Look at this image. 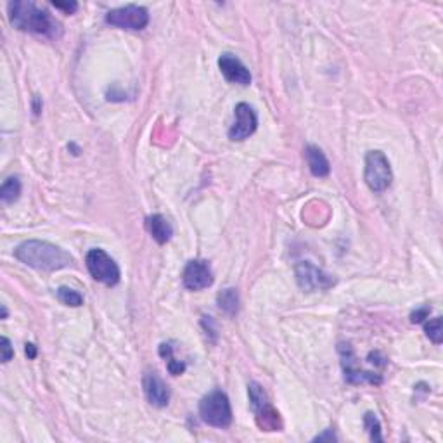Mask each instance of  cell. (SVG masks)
I'll use <instances>...</instances> for the list:
<instances>
[{"instance_id":"1","label":"cell","mask_w":443,"mask_h":443,"mask_svg":"<svg viewBox=\"0 0 443 443\" xmlns=\"http://www.w3.org/2000/svg\"><path fill=\"white\" fill-rule=\"evenodd\" d=\"M14 257L21 264L42 272H56L73 265V257L58 244L49 241L28 239L14 250Z\"/></svg>"},{"instance_id":"2","label":"cell","mask_w":443,"mask_h":443,"mask_svg":"<svg viewBox=\"0 0 443 443\" xmlns=\"http://www.w3.org/2000/svg\"><path fill=\"white\" fill-rule=\"evenodd\" d=\"M9 10V21L14 28L21 31H30L45 38H59L63 30L61 24L51 16L45 9H38L33 2H10L7 6Z\"/></svg>"},{"instance_id":"3","label":"cell","mask_w":443,"mask_h":443,"mask_svg":"<svg viewBox=\"0 0 443 443\" xmlns=\"http://www.w3.org/2000/svg\"><path fill=\"white\" fill-rule=\"evenodd\" d=\"M200 416L203 423L214 428H227L232 423V409L229 396L220 389L208 393L200 402Z\"/></svg>"},{"instance_id":"4","label":"cell","mask_w":443,"mask_h":443,"mask_svg":"<svg viewBox=\"0 0 443 443\" xmlns=\"http://www.w3.org/2000/svg\"><path fill=\"white\" fill-rule=\"evenodd\" d=\"M364 180L372 193H385L393 180L392 165L385 152L369 151L366 156V170H364Z\"/></svg>"},{"instance_id":"5","label":"cell","mask_w":443,"mask_h":443,"mask_svg":"<svg viewBox=\"0 0 443 443\" xmlns=\"http://www.w3.org/2000/svg\"><path fill=\"white\" fill-rule=\"evenodd\" d=\"M85 264H87L88 272L92 277L97 282H102L106 286H116L122 277L118 264L106 253L101 248H94L85 257Z\"/></svg>"},{"instance_id":"6","label":"cell","mask_w":443,"mask_h":443,"mask_svg":"<svg viewBox=\"0 0 443 443\" xmlns=\"http://www.w3.org/2000/svg\"><path fill=\"white\" fill-rule=\"evenodd\" d=\"M106 23L111 24V26L122 28V30L140 31L149 24V13L146 7L130 3V6L109 10L106 14Z\"/></svg>"},{"instance_id":"7","label":"cell","mask_w":443,"mask_h":443,"mask_svg":"<svg viewBox=\"0 0 443 443\" xmlns=\"http://www.w3.org/2000/svg\"><path fill=\"white\" fill-rule=\"evenodd\" d=\"M295 275L298 286L308 293L325 291V289L332 288L336 282L335 279H332V275L325 274L324 271L315 267L310 261H300L295 267Z\"/></svg>"},{"instance_id":"8","label":"cell","mask_w":443,"mask_h":443,"mask_svg":"<svg viewBox=\"0 0 443 443\" xmlns=\"http://www.w3.org/2000/svg\"><path fill=\"white\" fill-rule=\"evenodd\" d=\"M234 123L229 129V139L234 143H241V140H246L248 137L253 136L257 132L258 127V116L255 113V109L251 108L246 102H239V104L234 108Z\"/></svg>"},{"instance_id":"9","label":"cell","mask_w":443,"mask_h":443,"mask_svg":"<svg viewBox=\"0 0 443 443\" xmlns=\"http://www.w3.org/2000/svg\"><path fill=\"white\" fill-rule=\"evenodd\" d=\"M339 355H341L343 372H345V379L350 385H364V382H371V385H381L382 378L376 372L362 371L357 367L355 355H353L352 348L348 345H339Z\"/></svg>"},{"instance_id":"10","label":"cell","mask_w":443,"mask_h":443,"mask_svg":"<svg viewBox=\"0 0 443 443\" xmlns=\"http://www.w3.org/2000/svg\"><path fill=\"white\" fill-rule=\"evenodd\" d=\"M182 282L189 291H201L214 284V272L204 260H191L182 272Z\"/></svg>"},{"instance_id":"11","label":"cell","mask_w":443,"mask_h":443,"mask_svg":"<svg viewBox=\"0 0 443 443\" xmlns=\"http://www.w3.org/2000/svg\"><path fill=\"white\" fill-rule=\"evenodd\" d=\"M218 68H220L223 78H225L227 81H230V83H237L246 87V85H250L251 80H253L250 70L243 65V61H241L239 58H236L234 54H229V52H225V54H222L220 58H218Z\"/></svg>"},{"instance_id":"12","label":"cell","mask_w":443,"mask_h":443,"mask_svg":"<svg viewBox=\"0 0 443 443\" xmlns=\"http://www.w3.org/2000/svg\"><path fill=\"white\" fill-rule=\"evenodd\" d=\"M143 388L144 395H146L147 402L154 407H166L170 402V389L165 385L161 378L156 372H146L143 378Z\"/></svg>"},{"instance_id":"13","label":"cell","mask_w":443,"mask_h":443,"mask_svg":"<svg viewBox=\"0 0 443 443\" xmlns=\"http://www.w3.org/2000/svg\"><path fill=\"white\" fill-rule=\"evenodd\" d=\"M305 158H307V165L312 175L319 177V179L329 175L331 165H329L328 158H325V154L322 152L321 147L314 146V144H308V146L305 147Z\"/></svg>"},{"instance_id":"14","label":"cell","mask_w":443,"mask_h":443,"mask_svg":"<svg viewBox=\"0 0 443 443\" xmlns=\"http://www.w3.org/2000/svg\"><path fill=\"white\" fill-rule=\"evenodd\" d=\"M146 227L151 234L152 239L158 244H166L173 236V227L170 225V222L166 220L163 215L154 214L151 217L146 218Z\"/></svg>"},{"instance_id":"15","label":"cell","mask_w":443,"mask_h":443,"mask_svg":"<svg viewBox=\"0 0 443 443\" xmlns=\"http://www.w3.org/2000/svg\"><path fill=\"white\" fill-rule=\"evenodd\" d=\"M257 414V423L261 430L265 431H279L281 430V417L279 412L271 405V402L265 403L264 407L255 410Z\"/></svg>"},{"instance_id":"16","label":"cell","mask_w":443,"mask_h":443,"mask_svg":"<svg viewBox=\"0 0 443 443\" xmlns=\"http://www.w3.org/2000/svg\"><path fill=\"white\" fill-rule=\"evenodd\" d=\"M217 303L220 307V310L227 315H236L239 310V295H237V289L227 288L222 293H218Z\"/></svg>"},{"instance_id":"17","label":"cell","mask_w":443,"mask_h":443,"mask_svg":"<svg viewBox=\"0 0 443 443\" xmlns=\"http://www.w3.org/2000/svg\"><path fill=\"white\" fill-rule=\"evenodd\" d=\"M21 196V182L17 177H9L3 180L2 187H0V200L6 204H13L14 201L19 200Z\"/></svg>"},{"instance_id":"18","label":"cell","mask_w":443,"mask_h":443,"mask_svg":"<svg viewBox=\"0 0 443 443\" xmlns=\"http://www.w3.org/2000/svg\"><path fill=\"white\" fill-rule=\"evenodd\" d=\"M159 355H161L163 359H166V369H168L172 376H179L186 371V364L173 359V348L170 343H163V345L159 346Z\"/></svg>"},{"instance_id":"19","label":"cell","mask_w":443,"mask_h":443,"mask_svg":"<svg viewBox=\"0 0 443 443\" xmlns=\"http://www.w3.org/2000/svg\"><path fill=\"white\" fill-rule=\"evenodd\" d=\"M56 295H58V300L66 307H80V305H83V296L72 288H66V286H61Z\"/></svg>"},{"instance_id":"20","label":"cell","mask_w":443,"mask_h":443,"mask_svg":"<svg viewBox=\"0 0 443 443\" xmlns=\"http://www.w3.org/2000/svg\"><path fill=\"white\" fill-rule=\"evenodd\" d=\"M424 331H426V336L435 343V345H440L443 339V321L442 317L431 319L424 324Z\"/></svg>"},{"instance_id":"21","label":"cell","mask_w":443,"mask_h":443,"mask_svg":"<svg viewBox=\"0 0 443 443\" xmlns=\"http://www.w3.org/2000/svg\"><path fill=\"white\" fill-rule=\"evenodd\" d=\"M364 426H366V430L369 431V437L372 442H382L381 424H379V419L376 417V414L367 412L366 416H364Z\"/></svg>"},{"instance_id":"22","label":"cell","mask_w":443,"mask_h":443,"mask_svg":"<svg viewBox=\"0 0 443 443\" xmlns=\"http://www.w3.org/2000/svg\"><path fill=\"white\" fill-rule=\"evenodd\" d=\"M14 357V348L10 345V339L3 336L2 341H0V359H2L3 364H7L9 360H13Z\"/></svg>"},{"instance_id":"23","label":"cell","mask_w":443,"mask_h":443,"mask_svg":"<svg viewBox=\"0 0 443 443\" xmlns=\"http://www.w3.org/2000/svg\"><path fill=\"white\" fill-rule=\"evenodd\" d=\"M430 314H431L430 307H421L410 314V321H412L414 324H421V322H424L428 317H430Z\"/></svg>"},{"instance_id":"24","label":"cell","mask_w":443,"mask_h":443,"mask_svg":"<svg viewBox=\"0 0 443 443\" xmlns=\"http://www.w3.org/2000/svg\"><path fill=\"white\" fill-rule=\"evenodd\" d=\"M52 6H54L56 9H61V10H65V13H68V14L76 13V9H78V3L76 2H52Z\"/></svg>"},{"instance_id":"25","label":"cell","mask_w":443,"mask_h":443,"mask_svg":"<svg viewBox=\"0 0 443 443\" xmlns=\"http://www.w3.org/2000/svg\"><path fill=\"white\" fill-rule=\"evenodd\" d=\"M24 352H26L28 359H35V357H37V346H35L33 343H26V345H24Z\"/></svg>"},{"instance_id":"26","label":"cell","mask_w":443,"mask_h":443,"mask_svg":"<svg viewBox=\"0 0 443 443\" xmlns=\"http://www.w3.org/2000/svg\"><path fill=\"white\" fill-rule=\"evenodd\" d=\"M315 440H317V442H321V440H336V437H335V433H332V430H328L324 435H321V437L315 438Z\"/></svg>"},{"instance_id":"27","label":"cell","mask_w":443,"mask_h":443,"mask_svg":"<svg viewBox=\"0 0 443 443\" xmlns=\"http://www.w3.org/2000/svg\"><path fill=\"white\" fill-rule=\"evenodd\" d=\"M2 319H7V308H6V305H2Z\"/></svg>"}]
</instances>
